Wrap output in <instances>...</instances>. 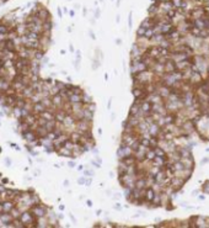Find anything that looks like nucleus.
Listing matches in <instances>:
<instances>
[{"instance_id":"nucleus-3","label":"nucleus","mask_w":209,"mask_h":228,"mask_svg":"<svg viewBox=\"0 0 209 228\" xmlns=\"http://www.w3.org/2000/svg\"><path fill=\"white\" fill-rule=\"evenodd\" d=\"M52 211L31 191L0 186V226L49 227Z\"/></svg>"},{"instance_id":"nucleus-2","label":"nucleus","mask_w":209,"mask_h":228,"mask_svg":"<svg viewBox=\"0 0 209 228\" xmlns=\"http://www.w3.org/2000/svg\"><path fill=\"white\" fill-rule=\"evenodd\" d=\"M52 16L36 4L20 22L0 20V103L11 111L39 79V63L48 49Z\"/></svg>"},{"instance_id":"nucleus-4","label":"nucleus","mask_w":209,"mask_h":228,"mask_svg":"<svg viewBox=\"0 0 209 228\" xmlns=\"http://www.w3.org/2000/svg\"><path fill=\"white\" fill-rule=\"evenodd\" d=\"M180 160H181L185 169H195V158H193V155L187 157V158H181Z\"/></svg>"},{"instance_id":"nucleus-6","label":"nucleus","mask_w":209,"mask_h":228,"mask_svg":"<svg viewBox=\"0 0 209 228\" xmlns=\"http://www.w3.org/2000/svg\"><path fill=\"white\" fill-rule=\"evenodd\" d=\"M207 72H208V73H209V63H208V70H207Z\"/></svg>"},{"instance_id":"nucleus-1","label":"nucleus","mask_w":209,"mask_h":228,"mask_svg":"<svg viewBox=\"0 0 209 228\" xmlns=\"http://www.w3.org/2000/svg\"><path fill=\"white\" fill-rule=\"evenodd\" d=\"M94 111L95 105L83 88L42 78L12 110L28 143L72 158L95 144Z\"/></svg>"},{"instance_id":"nucleus-5","label":"nucleus","mask_w":209,"mask_h":228,"mask_svg":"<svg viewBox=\"0 0 209 228\" xmlns=\"http://www.w3.org/2000/svg\"><path fill=\"white\" fill-rule=\"evenodd\" d=\"M207 162H209V158H208V157H206V158H203V159H202V164H206Z\"/></svg>"}]
</instances>
